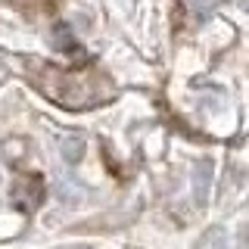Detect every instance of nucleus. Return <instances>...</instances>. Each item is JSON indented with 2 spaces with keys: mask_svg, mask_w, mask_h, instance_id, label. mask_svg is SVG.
Instances as JSON below:
<instances>
[{
  "mask_svg": "<svg viewBox=\"0 0 249 249\" xmlns=\"http://www.w3.org/2000/svg\"><path fill=\"white\" fill-rule=\"evenodd\" d=\"M196 3H199V6H206V3H212V0H196Z\"/></svg>",
  "mask_w": 249,
  "mask_h": 249,
  "instance_id": "nucleus-5",
  "label": "nucleus"
},
{
  "mask_svg": "<svg viewBox=\"0 0 249 249\" xmlns=\"http://www.w3.org/2000/svg\"><path fill=\"white\" fill-rule=\"evenodd\" d=\"M206 181H209V162H199V168H196V193H199V199L206 196Z\"/></svg>",
  "mask_w": 249,
  "mask_h": 249,
  "instance_id": "nucleus-3",
  "label": "nucleus"
},
{
  "mask_svg": "<svg viewBox=\"0 0 249 249\" xmlns=\"http://www.w3.org/2000/svg\"><path fill=\"white\" fill-rule=\"evenodd\" d=\"M84 156V140L81 137H66L62 140V159L66 162H78Z\"/></svg>",
  "mask_w": 249,
  "mask_h": 249,
  "instance_id": "nucleus-2",
  "label": "nucleus"
},
{
  "mask_svg": "<svg viewBox=\"0 0 249 249\" xmlns=\"http://www.w3.org/2000/svg\"><path fill=\"white\" fill-rule=\"evenodd\" d=\"M59 249H90V246H84V243H72V246H59Z\"/></svg>",
  "mask_w": 249,
  "mask_h": 249,
  "instance_id": "nucleus-4",
  "label": "nucleus"
},
{
  "mask_svg": "<svg viewBox=\"0 0 249 249\" xmlns=\"http://www.w3.org/2000/svg\"><path fill=\"white\" fill-rule=\"evenodd\" d=\"M196 249H228V237H224L221 228H212V231H206L199 237Z\"/></svg>",
  "mask_w": 249,
  "mask_h": 249,
  "instance_id": "nucleus-1",
  "label": "nucleus"
}]
</instances>
